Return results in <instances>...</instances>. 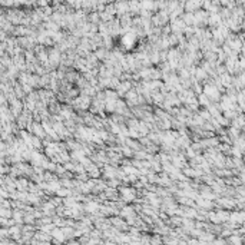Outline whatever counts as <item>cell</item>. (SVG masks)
Returning a JSON list of instances; mask_svg holds the SVG:
<instances>
[{
	"mask_svg": "<svg viewBox=\"0 0 245 245\" xmlns=\"http://www.w3.org/2000/svg\"><path fill=\"white\" fill-rule=\"evenodd\" d=\"M3 212H2V215L3 217H11V212H7V209H2Z\"/></svg>",
	"mask_w": 245,
	"mask_h": 245,
	"instance_id": "6da1fadb",
	"label": "cell"
}]
</instances>
